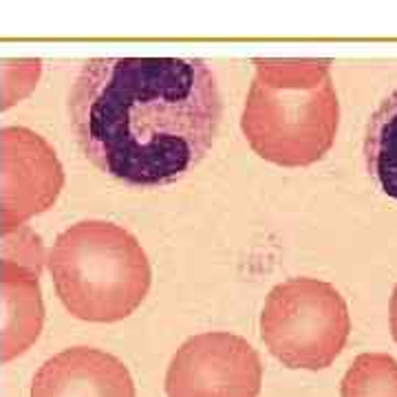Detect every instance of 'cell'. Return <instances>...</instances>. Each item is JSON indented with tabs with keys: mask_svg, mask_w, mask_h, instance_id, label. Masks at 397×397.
<instances>
[{
	"mask_svg": "<svg viewBox=\"0 0 397 397\" xmlns=\"http://www.w3.org/2000/svg\"><path fill=\"white\" fill-rule=\"evenodd\" d=\"M221 113L217 77L199 58H93L69 95L84 157L137 188L175 184L201 164Z\"/></svg>",
	"mask_w": 397,
	"mask_h": 397,
	"instance_id": "6da1fadb",
	"label": "cell"
},
{
	"mask_svg": "<svg viewBox=\"0 0 397 397\" xmlns=\"http://www.w3.org/2000/svg\"><path fill=\"white\" fill-rule=\"evenodd\" d=\"M241 130L252 151L285 168L311 166L331 151L340 101L331 62L313 58H256Z\"/></svg>",
	"mask_w": 397,
	"mask_h": 397,
	"instance_id": "7a4b0ae2",
	"label": "cell"
},
{
	"mask_svg": "<svg viewBox=\"0 0 397 397\" xmlns=\"http://www.w3.org/2000/svg\"><path fill=\"white\" fill-rule=\"evenodd\" d=\"M53 285L71 316L119 322L144 302L153 271L139 241L110 221H79L64 230L47 258Z\"/></svg>",
	"mask_w": 397,
	"mask_h": 397,
	"instance_id": "3957f363",
	"label": "cell"
},
{
	"mask_svg": "<svg viewBox=\"0 0 397 397\" xmlns=\"http://www.w3.org/2000/svg\"><path fill=\"white\" fill-rule=\"evenodd\" d=\"M351 333L347 300L318 278H289L269 291L260 313V336L269 354L289 369L331 367Z\"/></svg>",
	"mask_w": 397,
	"mask_h": 397,
	"instance_id": "277c9868",
	"label": "cell"
},
{
	"mask_svg": "<svg viewBox=\"0 0 397 397\" xmlns=\"http://www.w3.org/2000/svg\"><path fill=\"white\" fill-rule=\"evenodd\" d=\"M164 384L168 397H258L263 362L245 338L208 331L177 349Z\"/></svg>",
	"mask_w": 397,
	"mask_h": 397,
	"instance_id": "5b68a950",
	"label": "cell"
},
{
	"mask_svg": "<svg viewBox=\"0 0 397 397\" xmlns=\"http://www.w3.org/2000/svg\"><path fill=\"white\" fill-rule=\"evenodd\" d=\"M0 232L5 236L53 206L64 186V170L51 146L22 126L0 130Z\"/></svg>",
	"mask_w": 397,
	"mask_h": 397,
	"instance_id": "8992f818",
	"label": "cell"
},
{
	"mask_svg": "<svg viewBox=\"0 0 397 397\" xmlns=\"http://www.w3.org/2000/svg\"><path fill=\"white\" fill-rule=\"evenodd\" d=\"M31 397H135V382L119 358L93 347H73L40 367Z\"/></svg>",
	"mask_w": 397,
	"mask_h": 397,
	"instance_id": "52a82bcc",
	"label": "cell"
},
{
	"mask_svg": "<svg viewBox=\"0 0 397 397\" xmlns=\"http://www.w3.org/2000/svg\"><path fill=\"white\" fill-rule=\"evenodd\" d=\"M0 289L5 300V327L0 340V358L9 362L36 342L44 320L38 274L11 260L0 263Z\"/></svg>",
	"mask_w": 397,
	"mask_h": 397,
	"instance_id": "ba28073f",
	"label": "cell"
},
{
	"mask_svg": "<svg viewBox=\"0 0 397 397\" xmlns=\"http://www.w3.org/2000/svg\"><path fill=\"white\" fill-rule=\"evenodd\" d=\"M365 159L369 175L397 201V90L382 101L367 126Z\"/></svg>",
	"mask_w": 397,
	"mask_h": 397,
	"instance_id": "9c48e42d",
	"label": "cell"
},
{
	"mask_svg": "<svg viewBox=\"0 0 397 397\" xmlns=\"http://www.w3.org/2000/svg\"><path fill=\"white\" fill-rule=\"evenodd\" d=\"M340 397H397V360L389 354H362L345 373Z\"/></svg>",
	"mask_w": 397,
	"mask_h": 397,
	"instance_id": "30bf717a",
	"label": "cell"
},
{
	"mask_svg": "<svg viewBox=\"0 0 397 397\" xmlns=\"http://www.w3.org/2000/svg\"><path fill=\"white\" fill-rule=\"evenodd\" d=\"M391 333H393V340L397 342V285L393 289V296H391Z\"/></svg>",
	"mask_w": 397,
	"mask_h": 397,
	"instance_id": "8fae6325",
	"label": "cell"
}]
</instances>
